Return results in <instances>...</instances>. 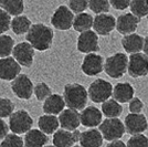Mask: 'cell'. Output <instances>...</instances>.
Here are the masks:
<instances>
[{
  "mask_svg": "<svg viewBox=\"0 0 148 147\" xmlns=\"http://www.w3.org/2000/svg\"><path fill=\"white\" fill-rule=\"evenodd\" d=\"M54 39V32L52 28L44 23H34L30 27L29 31L25 33V41L30 43L34 50L43 52L52 47Z\"/></svg>",
  "mask_w": 148,
  "mask_h": 147,
  "instance_id": "obj_1",
  "label": "cell"
},
{
  "mask_svg": "<svg viewBox=\"0 0 148 147\" xmlns=\"http://www.w3.org/2000/svg\"><path fill=\"white\" fill-rule=\"evenodd\" d=\"M63 98L69 109L82 111L87 103V90L80 83H69L64 86Z\"/></svg>",
  "mask_w": 148,
  "mask_h": 147,
  "instance_id": "obj_2",
  "label": "cell"
},
{
  "mask_svg": "<svg viewBox=\"0 0 148 147\" xmlns=\"http://www.w3.org/2000/svg\"><path fill=\"white\" fill-rule=\"evenodd\" d=\"M127 63L128 58L125 53H115L104 61L105 73L113 79H119L127 72Z\"/></svg>",
  "mask_w": 148,
  "mask_h": 147,
  "instance_id": "obj_3",
  "label": "cell"
},
{
  "mask_svg": "<svg viewBox=\"0 0 148 147\" xmlns=\"http://www.w3.org/2000/svg\"><path fill=\"white\" fill-rule=\"evenodd\" d=\"M9 129L13 134H25L33 126V118L25 110L14 111L9 116Z\"/></svg>",
  "mask_w": 148,
  "mask_h": 147,
  "instance_id": "obj_4",
  "label": "cell"
},
{
  "mask_svg": "<svg viewBox=\"0 0 148 147\" xmlns=\"http://www.w3.org/2000/svg\"><path fill=\"white\" fill-rule=\"evenodd\" d=\"M99 132L103 136V139L108 142L121 139L125 134L124 123L118 118H106L99 125Z\"/></svg>",
  "mask_w": 148,
  "mask_h": 147,
  "instance_id": "obj_5",
  "label": "cell"
},
{
  "mask_svg": "<svg viewBox=\"0 0 148 147\" xmlns=\"http://www.w3.org/2000/svg\"><path fill=\"white\" fill-rule=\"evenodd\" d=\"M113 85L104 79H96L90 84L87 95L94 103H103L112 96Z\"/></svg>",
  "mask_w": 148,
  "mask_h": 147,
  "instance_id": "obj_6",
  "label": "cell"
},
{
  "mask_svg": "<svg viewBox=\"0 0 148 147\" xmlns=\"http://www.w3.org/2000/svg\"><path fill=\"white\" fill-rule=\"evenodd\" d=\"M34 84L27 74H19L11 81V91L20 100H30L33 95Z\"/></svg>",
  "mask_w": 148,
  "mask_h": 147,
  "instance_id": "obj_7",
  "label": "cell"
},
{
  "mask_svg": "<svg viewBox=\"0 0 148 147\" xmlns=\"http://www.w3.org/2000/svg\"><path fill=\"white\" fill-rule=\"evenodd\" d=\"M127 72L132 78H143L148 74V56L145 53H132L128 58Z\"/></svg>",
  "mask_w": 148,
  "mask_h": 147,
  "instance_id": "obj_8",
  "label": "cell"
},
{
  "mask_svg": "<svg viewBox=\"0 0 148 147\" xmlns=\"http://www.w3.org/2000/svg\"><path fill=\"white\" fill-rule=\"evenodd\" d=\"M11 54H12L13 59L18 62L21 67H32V64L34 62L36 50L33 49V47L30 43L25 41V42L14 44Z\"/></svg>",
  "mask_w": 148,
  "mask_h": 147,
  "instance_id": "obj_9",
  "label": "cell"
},
{
  "mask_svg": "<svg viewBox=\"0 0 148 147\" xmlns=\"http://www.w3.org/2000/svg\"><path fill=\"white\" fill-rule=\"evenodd\" d=\"M74 14L66 6H59L51 17V25L56 30L65 31L72 28Z\"/></svg>",
  "mask_w": 148,
  "mask_h": 147,
  "instance_id": "obj_10",
  "label": "cell"
},
{
  "mask_svg": "<svg viewBox=\"0 0 148 147\" xmlns=\"http://www.w3.org/2000/svg\"><path fill=\"white\" fill-rule=\"evenodd\" d=\"M125 132L130 135L143 134L148 128V122L146 116L142 113H130L124 120Z\"/></svg>",
  "mask_w": 148,
  "mask_h": 147,
  "instance_id": "obj_11",
  "label": "cell"
},
{
  "mask_svg": "<svg viewBox=\"0 0 148 147\" xmlns=\"http://www.w3.org/2000/svg\"><path fill=\"white\" fill-rule=\"evenodd\" d=\"M82 72L87 76H96L104 70V58L96 53H87L81 64Z\"/></svg>",
  "mask_w": 148,
  "mask_h": 147,
  "instance_id": "obj_12",
  "label": "cell"
},
{
  "mask_svg": "<svg viewBox=\"0 0 148 147\" xmlns=\"http://www.w3.org/2000/svg\"><path fill=\"white\" fill-rule=\"evenodd\" d=\"M76 48L81 53H95L99 50V34H96L94 31L87 30L84 32H81Z\"/></svg>",
  "mask_w": 148,
  "mask_h": 147,
  "instance_id": "obj_13",
  "label": "cell"
},
{
  "mask_svg": "<svg viewBox=\"0 0 148 147\" xmlns=\"http://www.w3.org/2000/svg\"><path fill=\"white\" fill-rule=\"evenodd\" d=\"M116 19L108 13H99L93 18V29L96 34L99 36H108L115 29Z\"/></svg>",
  "mask_w": 148,
  "mask_h": 147,
  "instance_id": "obj_14",
  "label": "cell"
},
{
  "mask_svg": "<svg viewBox=\"0 0 148 147\" xmlns=\"http://www.w3.org/2000/svg\"><path fill=\"white\" fill-rule=\"evenodd\" d=\"M21 73V65L12 56L0 58V80L12 81Z\"/></svg>",
  "mask_w": 148,
  "mask_h": 147,
  "instance_id": "obj_15",
  "label": "cell"
},
{
  "mask_svg": "<svg viewBox=\"0 0 148 147\" xmlns=\"http://www.w3.org/2000/svg\"><path fill=\"white\" fill-rule=\"evenodd\" d=\"M139 21H140V19L137 18L133 13H124L116 19L115 29L121 34H124V36L130 34L137 30Z\"/></svg>",
  "mask_w": 148,
  "mask_h": 147,
  "instance_id": "obj_16",
  "label": "cell"
},
{
  "mask_svg": "<svg viewBox=\"0 0 148 147\" xmlns=\"http://www.w3.org/2000/svg\"><path fill=\"white\" fill-rule=\"evenodd\" d=\"M102 117H103V114L97 107L87 106V107H84L80 113V122L85 127L94 128L102 123L103 121Z\"/></svg>",
  "mask_w": 148,
  "mask_h": 147,
  "instance_id": "obj_17",
  "label": "cell"
},
{
  "mask_svg": "<svg viewBox=\"0 0 148 147\" xmlns=\"http://www.w3.org/2000/svg\"><path fill=\"white\" fill-rule=\"evenodd\" d=\"M59 124L63 129L66 131H74L77 129L81 125L80 122V113L73 109H64L59 114Z\"/></svg>",
  "mask_w": 148,
  "mask_h": 147,
  "instance_id": "obj_18",
  "label": "cell"
},
{
  "mask_svg": "<svg viewBox=\"0 0 148 147\" xmlns=\"http://www.w3.org/2000/svg\"><path fill=\"white\" fill-rule=\"evenodd\" d=\"M44 103L42 105V110L44 114H50V115H59L65 107V102L64 98L60 94H51L50 96L43 101Z\"/></svg>",
  "mask_w": 148,
  "mask_h": 147,
  "instance_id": "obj_19",
  "label": "cell"
},
{
  "mask_svg": "<svg viewBox=\"0 0 148 147\" xmlns=\"http://www.w3.org/2000/svg\"><path fill=\"white\" fill-rule=\"evenodd\" d=\"M135 90L130 83L127 82H122L117 83L116 85L113 87L112 95L115 101H117L118 103H127L130 102L132 98H134Z\"/></svg>",
  "mask_w": 148,
  "mask_h": 147,
  "instance_id": "obj_20",
  "label": "cell"
},
{
  "mask_svg": "<svg viewBox=\"0 0 148 147\" xmlns=\"http://www.w3.org/2000/svg\"><path fill=\"white\" fill-rule=\"evenodd\" d=\"M79 142L81 147H101L103 144V136L99 129L91 128L81 132Z\"/></svg>",
  "mask_w": 148,
  "mask_h": 147,
  "instance_id": "obj_21",
  "label": "cell"
},
{
  "mask_svg": "<svg viewBox=\"0 0 148 147\" xmlns=\"http://www.w3.org/2000/svg\"><path fill=\"white\" fill-rule=\"evenodd\" d=\"M49 142L48 135L40 129L31 128L25 134L23 143L25 147H44Z\"/></svg>",
  "mask_w": 148,
  "mask_h": 147,
  "instance_id": "obj_22",
  "label": "cell"
},
{
  "mask_svg": "<svg viewBox=\"0 0 148 147\" xmlns=\"http://www.w3.org/2000/svg\"><path fill=\"white\" fill-rule=\"evenodd\" d=\"M144 38L137 33H130L124 36L122 39V47L127 53H137L143 50Z\"/></svg>",
  "mask_w": 148,
  "mask_h": 147,
  "instance_id": "obj_23",
  "label": "cell"
},
{
  "mask_svg": "<svg viewBox=\"0 0 148 147\" xmlns=\"http://www.w3.org/2000/svg\"><path fill=\"white\" fill-rule=\"evenodd\" d=\"M75 137L73 131L56 129L53 133V145L56 147H72L75 145Z\"/></svg>",
  "mask_w": 148,
  "mask_h": 147,
  "instance_id": "obj_24",
  "label": "cell"
},
{
  "mask_svg": "<svg viewBox=\"0 0 148 147\" xmlns=\"http://www.w3.org/2000/svg\"><path fill=\"white\" fill-rule=\"evenodd\" d=\"M38 126L41 132H43L44 134L51 135L56 132V129H59V120L56 115H50V114H43L39 117L38 120Z\"/></svg>",
  "mask_w": 148,
  "mask_h": 147,
  "instance_id": "obj_25",
  "label": "cell"
},
{
  "mask_svg": "<svg viewBox=\"0 0 148 147\" xmlns=\"http://www.w3.org/2000/svg\"><path fill=\"white\" fill-rule=\"evenodd\" d=\"M32 25L31 20L27 16H16L13 19H11V23H10V29L12 32L17 36H23L25 34L30 27Z\"/></svg>",
  "mask_w": 148,
  "mask_h": 147,
  "instance_id": "obj_26",
  "label": "cell"
},
{
  "mask_svg": "<svg viewBox=\"0 0 148 147\" xmlns=\"http://www.w3.org/2000/svg\"><path fill=\"white\" fill-rule=\"evenodd\" d=\"M72 27L77 32H84V31L91 30L93 27V17L90 13L81 12L76 13V16L73 19Z\"/></svg>",
  "mask_w": 148,
  "mask_h": 147,
  "instance_id": "obj_27",
  "label": "cell"
},
{
  "mask_svg": "<svg viewBox=\"0 0 148 147\" xmlns=\"http://www.w3.org/2000/svg\"><path fill=\"white\" fill-rule=\"evenodd\" d=\"M0 8L10 16H20L25 11L23 0H0Z\"/></svg>",
  "mask_w": 148,
  "mask_h": 147,
  "instance_id": "obj_28",
  "label": "cell"
},
{
  "mask_svg": "<svg viewBox=\"0 0 148 147\" xmlns=\"http://www.w3.org/2000/svg\"><path fill=\"white\" fill-rule=\"evenodd\" d=\"M102 114H104L107 118H116L123 113V106L114 98H108L102 103Z\"/></svg>",
  "mask_w": 148,
  "mask_h": 147,
  "instance_id": "obj_29",
  "label": "cell"
},
{
  "mask_svg": "<svg viewBox=\"0 0 148 147\" xmlns=\"http://www.w3.org/2000/svg\"><path fill=\"white\" fill-rule=\"evenodd\" d=\"M130 11L137 18H144L148 14V1L147 0H132L130 1Z\"/></svg>",
  "mask_w": 148,
  "mask_h": 147,
  "instance_id": "obj_30",
  "label": "cell"
},
{
  "mask_svg": "<svg viewBox=\"0 0 148 147\" xmlns=\"http://www.w3.org/2000/svg\"><path fill=\"white\" fill-rule=\"evenodd\" d=\"M14 47V40L8 34H0V58L10 56Z\"/></svg>",
  "mask_w": 148,
  "mask_h": 147,
  "instance_id": "obj_31",
  "label": "cell"
},
{
  "mask_svg": "<svg viewBox=\"0 0 148 147\" xmlns=\"http://www.w3.org/2000/svg\"><path fill=\"white\" fill-rule=\"evenodd\" d=\"M51 94H52V90L45 82H39L33 87V95L40 102H43Z\"/></svg>",
  "mask_w": 148,
  "mask_h": 147,
  "instance_id": "obj_32",
  "label": "cell"
},
{
  "mask_svg": "<svg viewBox=\"0 0 148 147\" xmlns=\"http://www.w3.org/2000/svg\"><path fill=\"white\" fill-rule=\"evenodd\" d=\"M0 147H25L23 138L20 137V135L17 134H9L0 142Z\"/></svg>",
  "mask_w": 148,
  "mask_h": 147,
  "instance_id": "obj_33",
  "label": "cell"
},
{
  "mask_svg": "<svg viewBox=\"0 0 148 147\" xmlns=\"http://www.w3.org/2000/svg\"><path fill=\"white\" fill-rule=\"evenodd\" d=\"M110 1L108 0H90L88 1V8L94 13H107L110 11Z\"/></svg>",
  "mask_w": 148,
  "mask_h": 147,
  "instance_id": "obj_34",
  "label": "cell"
},
{
  "mask_svg": "<svg viewBox=\"0 0 148 147\" xmlns=\"http://www.w3.org/2000/svg\"><path fill=\"white\" fill-rule=\"evenodd\" d=\"M14 112V103L10 98H0V118H7Z\"/></svg>",
  "mask_w": 148,
  "mask_h": 147,
  "instance_id": "obj_35",
  "label": "cell"
},
{
  "mask_svg": "<svg viewBox=\"0 0 148 147\" xmlns=\"http://www.w3.org/2000/svg\"><path fill=\"white\" fill-rule=\"evenodd\" d=\"M126 147H148V137L143 134L132 135Z\"/></svg>",
  "mask_w": 148,
  "mask_h": 147,
  "instance_id": "obj_36",
  "label": "cell"
},
{
  "mask_svg": "<svg viewBox=\"0 0 148 147\" xmlns=\"http://www.w3.org/2000/svg\"><path fill=\"white\" fill-rule=\"evenodd\" d=\"M90 0H69V8L73 13L84 12L88 8Z\"/></svg>",
  "mask_w": 148,
  "mask_h": 147,
  "instance_id": "obj_37",
  "label": "cell"
},
{
  "mask_svg": "<svg viewBox=\"0 0 148 147\" xmlns=\"http://www.w3.org/2000/svg\"><path fill=\"white\" fill-rule=\"evenodd\" d=\"M11 16L2 10L0 8V34H3L5 32L10 29V23H11Z\"/></svg>",
  "mask_w": 148,
  "mask_h": 147,
  "instance_id": "obj_38",
  "label": "cell"
},
{
  "mask_svg": "<svg viewBox=\"0 0 148 147\" xmlns=\"http://www.w3.org/2000/svg\"><path fill=\"white\" fill-rule=\"evenodd\" d=\"M144 109V103L138 98H133L130 101V113H140Z\"/></svg>",
  "mask_w": 148,
  "mask_h": 147,
  "instance_id": "obj_39",
  "label": "cell"
},
{
  "mask_svg": "<svg viewBox=\"0 0 148 147\" xmlns=\"http://www.w3.org/2000/svg\"><path fill=\"white\" fill-rule=\"evenodd\" d=\"M110 5L116 10H125L130 7L132 0H108Z\"/></svg>",
  "mask_w": 148,
  "mask_h": 147,
  "instance_id": "obj_40",
  "label": "cell"
},
{
  "mask_svg": "<svg viewBox=\"0 0 148 147\" xmlns=\"http://www.w3.org/2000/svg\"><path fill=\"white\" fill-rule=\"evenodd\" d=\"M9 133V126L5 121L3 118H0V142L2 141L5 137Z\"/></svg>",
  "mask_w": 148,
  "mask_h": 147,
  "instance_id": "obj_41",
  "label": "cell"
},
{
  "mask_svg": "<svg viewBox=\"0 0 148 147\" xmlns=\"http://www.w3.org/2000/svg\"><path fill=\"white\" fill-rule=\"evenodd\" d=\"M106 147H126V144L121 139H116V141H112Z\"/></svg>",
  "mask_w": 148,
  "mask_h": 147,
  "instance_id": "obj_42",
  "label": "cell"
},
{
  "mask_svg": "<svg viewBox=\"0 0 148 147\" xmlns=\"http://www.w3.org/2000/svg\"><path fill=\"white\" fill-rule=\"evenodd\" d=\"M143 51L144 53L148 56V37H146L144 39V45H143Z\"/></svg>",
  "mask_w": 148,
  "mask_h": 147,
  "instance_id": "obj_43",
  "label": "cell"
},
{
  "mask_svg": "<svg viewBox=\"0 0 148 147\" xmlns=\"http://www.w3.org/2000/svg\"><path fill=\"white\" fill-rule=\"evenodd\" d=\"M44 147H56L54 145H45Z\"/></svg>",
  "mask_w": 148,
  "mask_h": 147,
  "instance_id": "obj_44",
  "label": "cell"
},
{
  "mask_svg": "<svg viewBox=\"0 0 148 147\" xmlns=\"http://www.w3.org/2000/svg\"><path fill=\"white\" fill-rule=\"evenodd\" d=\"M72 147H81V146H80V145H73Z\"/></svg>",
  "mask_w": 148,
  "mask_h": 147,
  "instance_id": "obj_45",
  "label": "cell"
},
{
  "mask_svg": "<svg viewBox=\"0 0 148 147\" xmlns=\"http://www.w3.org/2000/svg\"><path fill=\"white\" fill-rule=\"evenodd\" d=\"M146 17H147V18H148V14H147V16H146Z\"/></svg>",
  "mask_w": 148,
  "mask_h": 147,
  "instance_id": "obj_46",
  "label": "cell"
},
{
  "mask_svg": "<svg viewBox=\"0 0 148 147\" xmlns=\"http://www.w3.org/2000/svg\"><path fill=\"white\" fill-rule=\"evenodd\" d=\"M147 1H148V0H147Z\"/></svg>",
  "mask_w": 148,
  "mask_h": 147,
  "instance_id": "obj_47",
  "label": "cell"
}]
</instances>
